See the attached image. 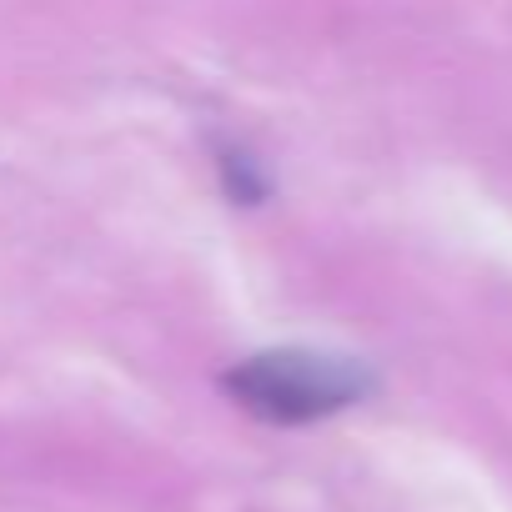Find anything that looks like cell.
<instances>
[{
  "label": "cell",
  "mask_w": 512,
  "mask_h": 512,
  "mask_svg": "<svg viewBox=\"0 0 512 512\" xmlns=\"http://www.w3.org/2000/svg\"><path fill=\"white\" fill-rule=\"evenodd\" d=\"M221 392L272 427L327 422L347 407H362L377 392V372L362 357L317 352V347H272L251 352L221 372Z\"/></svg>",
  "instance_id": "obj_1"
},
{
  "label": "cell",
  "mask_w": 512,
  "mask_h": 512,
  "mask_svg": "<svg viewBox=\"0 0 512 512\" xmlns=\"http://www.w3.org/2000/svg\"><path fill=\"white\" fill-rule=\"evenodd\" d=\"M211 161H216L221 196H226L231 206H262V201H272V171L256 161L246 146H236V141H216Z\"/></svg>",
  "instance_id": "obj_2"
}]
</instances>
